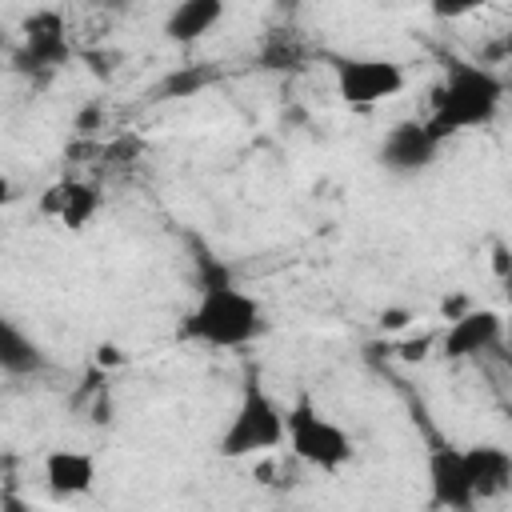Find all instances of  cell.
Returning a JSON list of instances; mask_svg holds the SVG:
<instances>
[{
	"instance_id": "8fae6325",
	"label": "cell",
	"mask_w": 512,
	"mask_h": 512,
	"mask_svg": "<svg viewBox=\"0 0 512 512\" xmlns=\"http://www.w3.org/2000/svg\"><path fill=\"white\" fill-rule=\"evenodd\" d=\"M464 468L472 480L476 500H496L512 492V452L500 444H468L464 448Z\"/></svg>"
},
{
	"instance_id": "5b68a950",
	"label": "cell",
	"mask_w": 512,
	"mask_h": 512,
	"mask_svg": "<svg viewBox=\"0 0 512 512\" xmlns=\"http://www.w3.org/2000/svg\"><path fill=\"white\" fill-rule=\"evenodd\" d=\"M336 92L352 108H372L404 92V68L384 56H336Z\"/></svg>"
},
{
	"instance_id": "277c9868",
	"label": "cell",
	"mask_w": 512,
	"mask_h": 512,
	"mask_svg": "<svg viewBox=\"0 0 512 512\" xmlns=\"http://www.w3.org/2000/svg\"><path fill=\"white\" fill-rule=\"evenodd\" d=\"M288 448L300 464L316 468V472H340L352 460V436L328 420L312 396H296V404L288 408Z\"/></svg>"
},
{
	"instance_id": "4fadbf2b",
	"label": "cell",
	"mask_w": 512,
	"mask_h": 512,
	"mask_svg": "<svg viewBox=\"0 0 512 512\" xmlns=\"http://www.w3.org/2000/svg\"><path fill=\"white\" fill-rule=\"evenodd\" d=\"M220 20H224V4L220 0H180L164 16V36L172 44H192V40L208 36Z\"/></svg>"
},
{
	"instance_id": "ba28073f",
	"label": "cell",
	"mask_w": 512,
	"mask_h": 512,
	"mask_svg": "<svg viewBox=\"0 0 512 512\" xmlns=\"http://www.w3.org/2000/svg\"><path fill=\"white\" fill-rule=\"evenodd\" d=\"M72 56L68 40H64V20L60 12H32L24 20V48L16 52V68H32V72H52Z\"/></svg>"
},
{
	"instance_id": "ac0fdd59",
	"label": "cell",
	"mask_w": 512,
	"mask_h": 512,
	"mask_svg": "<svg viewBox=\"0 0 512 512\" xmlns=\"http://www.w3.org/2000/svg\"><path fill=\"white\" fill-rule=\"evenodd\" d=\"M408 320H412V316H408L404 308H384V312H380V328H388V332H396V328H404Z\"/></svg>"
},
{
	"instance_id": "8992f818",
	"label": "cell",
	"mask_w": 512,
	"mask_h": 512,
	"mask_svg": "<svg viewBox=\"0 0 512 512\" xmlns=\"http://www.w3.org/2000/svg\"><path fill=\"white\" fill-rule=\"evenodd\" d=\"M428 504L436 512H472L480 504L464 468V448L448 440H436L428 448Z\"/></svg>"
},
{
	"instance_id": "5bb4252c",
	"label": "cell",
	"mask_w": 512,
	"mask_h": 512,
	"mask_svg": "<svg viewBox=\"0 0 512 512\" xmlns=\"http://www.w3.org/2000/svg\"><path fill=\"white\" fill-rule=\"evenodd\" d=\"M0 368L8 376H40L48 368L44 348L16 320H0Z\"/></svg>"
},
{
	"instance_id": "52a82bcc",
	"label": "cell",
	"mask_w": 512,
	"mask_h": 512,
	"mask_svg": "<svg viewBox=\"0 0 512 512\" xmlns=\"http://www.w3.org/2000/svg\"><path fill=\"white\" fill-rule=\"evenodd\" d=\"M436 152H440V140L428 132L424 120H400L384 132V140L376 148V160L392 176H416V172L432 168Z\"/></svg>"
},
{
	"instance_id": "ffe728a7",
	"label": "cell",
	"mask_w": 512,
	"mask_h": 512,
	"mask_svg": "<svg viewBox=\"0 0 512 512\" xmlns=\"http://www.w3.org/2000/svg\"><path fill=\"white\" fill-rule=\"evenodd\" d=\"M0 512H32L16 492H4V500H0Z\"/></svg>"
},
{
	"instance_id": "30bf717a",
	"label": "cell",
	"mask_w": 512,
	"mask_h": 512,
	"mask_svg": "<svg viewBox=\"0 0 512 512\" xmlns=\"http://www.w3.org/2000/svg\"><path fill=\"white\" fill-rule=\"evenodd\" d=\"M44 484L60 500L92 492V484H96V456L80 452V448H52L44 456Z\"/></svg>"
},
{
	"instance_id": "d6986e66",
	"label": "cell",
	"mask_w": 512,
	"mask_h": 512,
	"mask_svg": "<svg viewBox=\"0 0 512 512\" xmlns=\"http://www.w3.org/2000/svg\"><path fill=\"white\" fill-rule=\"evenodd\" d=\"M464 312H472L468 296H452V300H444V316H448V320H460Z\"/></svg>"
},
{
	"instance_id": "7a4b0ae2",
	"label": "cell",
	"mask_w": 512,
	"mask_h": 512,
	"mask_svg": "<svg viewBox=\"0 0 512 512\" xmlns=\"http://www.w3.org/2000/svg\"><path fill=\"white\" fill-rule=\"evenodd\" d=\"M180 336L204 348H248L264 336V308L252 292L224 284L196 292V304L180 320Z\"/></svg>"
},
{
	"instance_id": "6da1fadb",
	"label": "cell",
	"mask_w": 512,
	"mask_h": 512,
	"mask_svg": "<svg viewBox=\"0 0 512 512\" xmlns=\"http://www.w3.org/2000/svg\"><path fill=\"white\" fill-rule=\"evenodd\" d=\"M504 96H508V80L500 72L476 60H448L444 76L432 84V112L424 124L444 144L456 132L492 124Z\"/></svg>"
},
{
	"instance_id": "3957f363",
	"label": "cell",
	"mask_w": 512,
	"mask_h": 512,
	"mask_svg": "<svg viewBox=\"0 0 512 512\" xmlns=\"http://www.w3.org/2000/svg\"><path fill=\"white\" fill-rule=\"evenodd\" d=\"M280 444H288V412L260 384V376L248 372V380L240 384V400L216 440V452L224 460H248V456L276 452Z\"/></svg>"
},
{
	"instance_id": "9a60e30c",
	"label": "cell",
	"mask_w": 512,
	"mask_h": 512,
	"mask_svg": "<svg viewBox=\"0 0 512 512\" xmlns=\"http://www.w3.org/2000/svg\"><path fill=\"white\" fill-rule=\"evenodd\" d=\"M212 80H216V68H208V64H180V68H172V72L156 84V96H164V100L196 96V92H204Z\"/></svg>"
},
{
	"instance_id": "7c38bea8",
	"label": "cell",
	"mask_w": 512,
	"mask_h": 512,
	"mask_svg": "<svg viewBox=\"0 0 512 512\" xmlns=\"http://www.w3.org/2000/svg\"><path fill=\"white\" fill-rule=\"evenodd\" d=\"M48 216H56L64 228L80 232L96 212H100V192L84 180H64V184H52L44 204H40Z\"/></svg>"
},
{
	"instance_id": "2e32d148",
	"label": "cell",
	"mask_w": 512,
	"mask_h": 512,
	"mask_svg": "<svg viewBox=\"0 0 512 512\" xmlns=\"http://www.w3.org/2000/svg\"><path fill=\"white\" fill-rule=\"evenodd\" d=\"M260 64H264V68H296V64H300V48H296V40H288V36H272V40L264 44V52H260Z\"/></svg>"
},
{
	"instance_id": "e0dca14e",
	"label": "cell",
	"mask_w": 512,
	"mask_h": 512,
	"mask_svg": "<svg viewBox=\"0 0 512 512\" xmlns=\"http://www.w3.org/2000/svg\"><path fill=\"white\" fill-rule=\"evenodd\" d=\"M100 120H104L100 104H84V108H80V116H76V132H80V136H88L92 128H100Z\"/></svg>"
},
{
	"instance_id": "9c48e42d",
	"label": "cell",
	"mask_w": 512,
	"mask_h": 512,
	"mask_svg": "<svg viewBox=\"0 0 512 512\" xmlns=\"http://www.w3.org/2000/svg\"><path fill=\"white\" fill-rule=\"evenodd\" d=\"M504 344V316L492 312V308H472L464 312L460 320L448 324V332L440 336V352L448 360H468V356H480L488 348H500Z\"/></svg>"
},
{
	"instance_id": "7402d4cb",
	"label": "cell",
	"mask_w": 512,
	"mask_h": 512,
	"mask_svg": "<svg viewBox=\"0 0 512 512\" xmlns=\"http://www.w3.org/2000/svg\"><path fill=\"white\" fill-rule=\"evenodd\" d=\"M504 348H508V360H512V316L504 320Z\"/></svg>"
},
{
	"instance_id": "44dd1931",
	"label": "cell",
	"mask_w": 512,
	"mask_h": 512,
	"mask_svg": "<svg viewBox=\"0 0 512 512\" xmlns=\"http://www.w3.org/2000/svg\"><path fill=\"white\" fill-rule=\"evenodd\" d=\"M428 344H432V340H428V336H424V340H416V344H404V348H400V356H404V360H420V356H424V348H428Z\"/></svg>"
}]
</instances>
